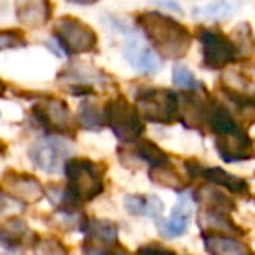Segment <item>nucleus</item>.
<instances>
[{"instance_id": "1", "label": "nucleus", "mask_w": 255, "mask_h": 255, "mask_svg": "<svg viewBox=\"0 0 255 255\" xmlns=\"http://www.w3.org/2000/svg\"><path fill=\"white\" fill-rule=\"evenodd\" d=\"M136 23L161 56L177 60L185 56L191 49V32L163 12H140Z\"/></svg>"}, {"instance_id": "2", "label": "nucleus", "mask_w": 255, "mask_h": 255, "mask_svg": "<svg viewBox=\"0 0 255 255\" xmlns=\"http://www.w3.org/2000/svg\"><path fill=\"white\" fill-rule=\"evenodd\" d=\"M68 189L79 201H91L103 192V170L84 157H70L65 163Z\"/></svg>"}, {"instance_id": "3", "label": "nucleus", "mask_w": 255, "mask_h": 255, "mask_svg": "<svg viewBox=\"0 0 255 255\" xmlns=\"http://www.w3.org/2000/svg\"><path fill=\"white\" fill-rule=\"evenodd\" d=\"M103 114H105V124L121 142H135L145 129L138 109H135L121 96L107 102Z\"/></svg>"}, {"instance_id": "4", "label": "nucleus", "mask_w": 255, "mask_h": 255, "mask_svg": "<svg viewBox=\"0 0 255 255\" xmlns=\"http://www.w3.org/2000/svg\"><path fill=\"white\" fill-rule=\"evenodd\" d=\"M136 109L150 123L171 124L180 116V98L170 89H143L136 95Z\"/></svg>"}, {"instance_id": "5", "label": "nucleus", "mask_w": 255, "mask_h": 255, "mask_svg": "<svg viewBox=\"0 0 255 255\" xmlns=\"http://www.w3.org/2000/svg\"><path fill=\"white\" fill-rule=\"evenodd\" d=\"M54 39L60 47L68 54L91 53L96 49L98 37L96 32L77 18H60L54 23Z\"/></svg>"}, {"instance_id": "6", "label": "nucleus", "mask_w": 255, "mask_h": 255, "mask_svg": "<svg viewBox=\"0 0 255 255\" xmlns=\"http://www.w3.org/2000/svg\"><path fill=\"white\" fill-rule=\"evenodd\" d=\"M203 46V63L212 70H222L238 60V47L224 33L212 28H201L198 33Z\"/></svg>"}, {"instance_id": "7", "label": "nucleus", "mask_w": 255, "mask_h": 255, "mask_svg": "<svg viewBox=\"0 0 255 255\" xmlns=\"http://www.w3.org/2000/svg\"><path fill=\"white\" fill-rule=\"evenodd\" d=\"M39 124L54 133H70L72 131V117L68 105L60 98H44L37 102L32 109Z\"/></svg>"}, {"instance_id": "8", "label": "nucleus", "mask_w": 255, "mask_h": 255, "mask_svg": "<svg viewBox=\"0 0 255 255\" xmlns=\"http://www.w3.org/2000/svg\"><path fill=\"white\" fill-rule=\"evenodd\" d=\"M68 147L58 138H40L28 149V157L39 170L46 173H58L65 168Z\"/></svg>"}, {"instance_id": "9", "label": "nucleus", "mask_w": 255, "mask_h": 255, "mask_svg": "<svg viewBox=\"0 0 255 255\" xmlns=\"http://www.w3.org/2000/svg\"><path fill=\"white\" fill-rule=\"evenodd\" d=\"M2 192L4 196H11L12 199H18L25 205H33L42 199L46 191L32 175L5 171L2 177Z\"/></svg>"}, {"instance_id": "10", "label": "nucleus", "mask_w": 255, "mask_h": 255, "mask_svg": "<svg viewBox=\"0 0 255 255\" xmlns=\"http://www.w3.org/2000/svg\"><path fill=\"white\" fill-rule=\"evenodd\" d=\"M217 150L220 157L227 163H236V161H247L255 157V145L252 138L243 131L229 133V135L217 136Z\"/></svg>"}, {"instance_id": "11", "label": "nucleus", "mask_w": 255, "mask_h": 255, "mask_svg": "<svg viewBox=\"0 0 255 255\" xmlns=\"http://www.w3.org/2000/svg\"><path fill=\"white\" fill-rule=\"evenodd\" d=\"M124 56L136 70L143 74H156L161 68V60L152 47L145 46L142 40L131 39L124 47Z\"/></svg>"}, {"instance_id": "12", "label": "nucleus", "mask_w": 255, "mask_h": 255, "mask_svg": "<svg viewBox=\"0 0 255 255\" xmlns=\"http://www.w3.org/2000/svg\"><path fill=\"white\" fill-rule=\"evenodd\" d=\"M192 215V201L189 194H180L178 201L175 205L173 212H171L170 219L161 220L159 222V233L166 238H177L187 231L189 220Z\"/></svg>"}, {"instance_id": "13", "label": "nucleus", "mask_w": 255, "mask_h": 255, "mask_svg": "<svg viewBox=\"0 0 255 255\" xmlns=\"http://www.w3.org/2000/svg\"><path fill=\"white\" fill-rule=\"evenodd\" d=\"M208 109L210 100L205 102L199 96L185 95L180 100V121L185 124V128L192 129L208 126Z\"/></svg>"}, {"instance_id": "14", "label": "nucleus", "mask_w": 255, "mask_h": 255, "mask_svg": "<svg viewBox=\"0 0 255 255\" xmlns=\"http://www.w3.org/2000/svg\"><path fill=\"white\" fill-rule=\"evenodd\" d=\"M205 248L210 255H250L252 250L245 241L226 234H205Z\"/></svg>"}, {"instance_id": "15", "label": "nucleus", "mask_w": 255, "mask_h": 255, "mask_svg": "<svg viewBox=\"0 0 255 255\" xmlns=\"http://www.w3.org/2000/svg\"><path fill=\"white\" fill-rule=\"evenodd\" d=\"M16 16L23 26L28 28H39L46 25L51 18V4L46 0H35V2H21L16 5Z\"/></svg>"}, {"instance_id": "16", "label": "nucleus", "mask_w": 255, "mask_h": 255, "mask_svg": "<svg viewBox=\"0 0 255 255\" xmlns=\"http://www.w3.org/2000/svg\"><path fill=\"white\" fill-rule=\"evenodd\" d=\"M198 222L205 234H243L238 226H234L233 220L224 212H212V210H203L198 215Z\"/></svg>"}, {"instance_id": "17", "label": "nucleus", "mask_w": 255, "mask_h": 255, "mask_svg": "<svg viewBox=\"0 0 255 255\" xmlns=\"http://www.w3.org/2000/svg\"><path fill=\"white\" fill-rule=\"evenodd\" d=\"M124 208L131 213V215H145L157 220V222H161L164 205L157 196L129 194L124 198Z\"/></svg>"}, {"instance_id": "18", "label": "nucleus", "mask_w": 255, "mask_h": 255, "mask_svg": "<svg viewBox=\"0 0 255 255\" xmlns=\"http://www.w3.org/2000/svg\"><path fill=\"white\" fill-rule=\"evenodd\" d=\"M222 88L224 93L231 100L254 98L255 96V82L250 77L238 70H226L222 74Z\"/></svg>"}, {"instance_id": "19", "label": "nucleus", "mask_w": 255, "mask_h": 255, "mask_svg": "<svg viewBox=\"0 0 255 255\" xmlns=\"http://www.w3.org/2000/svg\"><path fill=\"white\" fill-rule=\"evenodd\" d=\"M208 128L215 133L217 136L220 135H229V133L240 131L241 128L234 116L217 100H210V109H208Z\"/></svg>"}, {"instance_id": "20", "label": "nucleus", "mask_w": 255, "mask_h": 255, "mask_svg": "<svg viewBox=\"0 0 255 255\" xmlns=\"http://www.w3.org/2000/svg\"><path fill=\"white\" fill-rule=\"evenodd\" d=\"M84 233L88 236V241L96 245H119L117 243V226L116 222H110L105 219H88L84 226Z\"/></svg>"}, {"instance_id": "21", "label": "nucleus", "mask_w": 255, "mask_h": 255, "mask_svg": "<svg viewBox=\"0 0 255 255\" xmlns=\"http://www.w3.org/2000/svg\"><path fill=\"white\" fill-rule=\"evenodd\" d=\"M203 177H205L210 184L227 189V191H231L233 194H247L248 192V184L243 180V178L227 173V171H224L222 168H217V166L205 168Z\"/></svg>"}, {"instance_id": "22", "label": "nucleus", "mask_w": 255, "mask_h": 255, "mask_svg": "<svg viewBox=\"0 0 255 255\" xmlns=\"http://www.w3.org/2000/svg\"><path fill=\"white\" fill-rule=\"evenodd\" d=\"M196 199L199 203L205 205V210H212V212H224L229 213L234 210V201L231 198H227L226 194H222L220 191L213 187H201L196 194Z\"/></svg>"}, {"instance_id": "23", "label": "nucleus", "mask_w": 255, "mask_h": 255, "mask_svg": "<svg viewBox=\"0 0 255 255\" xmlns=\"http://www.w3.org/2000/svg\"><path fill=\"white\" fill-rule=\"evenodd\" d=\"M30 234V229L23 220L19 219H9L2 224V245L5 248H16L18 245L25 243L26 236Z\"/></svg>"}, {"instance_id": "24", "label": "nucleus", "mask_w": 255, "mask_h": 255, "mask_svg": "<svg viewBox=\"0 0 255 255\" xmlns=\"http://www.w3.org/2000/svg\"><path fill=\"white\" fill-rule=\"evenodd\" d=\"M149 177H150V180H152V182L163 185V187L173 189V191H182V189H184V185H185L182 175L178 173L173 166H170L168 163L163 164V166L150 168Z\"/></svg>"}, {"instance_id": "25", "label": "nucleus", "mask_w": 255, "mask_h": 255, "mask_svg": "<svg viewBox=\"0 0 255 255\" xmlns=\"http://www.w3.org/2000/svg\"><path fill=\"white\" fill-rule=\"evenodd\" d=\"M77 119L79 124L89 131H100L105 126V114L91 102H84L79 105Z\"/></svg>"}, {"instance_id": "26", "label": "nucleus", "mask_w": 255, "mask_h": 255, "mask_svg": "<svg viewBox=\"0 0 255 255\" xmlns=\"http://www.w3.org/2000/svg\"><path fill=\"white\" fill-rule=\"evenodd\" d=\"M135 154L138 159H143L145 163L150 164V168L163 166L168 163V156L164 150H161L156 143H152L150 140H140L135 147Z\"/></svg>"}, {"instance_id": "27", "label": "nucleus", "mask_w": 255, "mask_h": 255, "mask_svg": "<svg viewBox=\"0 0 255 255\" xmlns=\"http://www.w3.org/2000/svg\"><path fill=\"white\" fill-rule=\"evenodd\" d=\"M233 5L227 2H220V4L205 5V7L194 9V18H205V19H226L233 12Z\"/></svg>"}, {"instance_id": "28", "label": "nucleus", "mask_w": 255, "mask_h": 255, "mask_svg": "<svg viewBox=\"0 0 255 255\" xmlns=\"http://www.w3.org/2000/svg\"><path fill=\"white\" fill-rule=\"evenodd\" d=\"M173 84L177 88H182L184 91H198L199 88V82L196 81V77L192 75V72L189 70L185 65H180L177 63L173 67Z\"/></svg>"}, {"instance_id": "29", "label": "nucleus", "mask_w": 255, "mask_h": 255, "mask_svg": "<svg viewBox=\"0 0 255 255\" xmlns=\"http://www.w3.org/2000/svg\"><path fill=\"white\" fill-rule=\"evenodd\" d=\"M35 255H68V248L56 238H39L33 245Z\"/></svg>"}, {"instance_id": "30", "label": "nucleus", "mask_w": 255, "mask_h": 255, "mask_svg": "<svg viewBox=\"0 0 255 255\" xmlns=\"http://www.w3.org/2000/svg\"><path fill=\"white\" fill-rule=\"evenodd\" d=\"M238 107V116L243 121V124H254L255 123V98H243L234 100Z\"/></svg>"}, {"instance_id": "31", "label": "nucleus", "mask_w": 255, "mask_h": 255, "mask_svg": "<svg viewBox=\"0 0 255 255\" xmlns=\"http://www.w3.org/2000/svg\"><path fill=\"white\" fill-rule=\"evenodd\" d=\"M25 46V39H23L21 32L16 30H2L0 33V49H9V47H21Z\"/></svg>"}, {"instance_id": "32", "label": "nucleus", "mask_w": 255, "mask_h": 255, "mask_svg": "<svg viewBox=\"0 0 255 255\" xmlns=\"http://www.w3.org/2000/svg\"><path fill=\"white\" fill-rule=\"evenodd\" d=\"M138 255H177L173 250H168L159 245H143L138 248Z\"/></svg>"}, {"instance_id": "33", "label": "nucleus", "mask_w": 255, "mask_h": 255, "mask_svg": "<svg viewBox=\"0 0 255 255\" xmlns=\"http://www.w3.org/2000/svg\"><path fill=\"white\" fill-rule=\"evenodd\" d=\"M82 255H112V252L105 250L103 247H100V245L96 243H91V241L86 240L84 243H82Z\"/></svg>"}, {"instance_id": "34", "label": "nucleus", "mask_w": 255, "mask_h": 255, "mask_svg": "<svg viewBox=\"0 0 255 255\" xmlns=\"http://www.w3.org/2000/svg\"><path fill=\"white\" fill-rule=\"evenodd\" d=\"M112 255H131L126 248H123L121 245H116V250L112 252Z\"/></svg>"}, {"instance_id": "35", "label": "nucleus", "mask_w": 255, "mask_h": 255, "mask_svg": "<svg viewBox=\"0 0 255 255\" xmlns=\"http://www.w3.org/2000/svg\"><path fill=\"white\" fill-rule=\"evenodd\" d=\"M161 7H166V9H173V11H178L180 12L182 11V7L180 5H177V4H166V2H161Z\"/></svg>"}, {"instance_id": "36", "label": "nucleus", "mask_w": 255, "mask_h": 255, "mask_svg": "<svg viewBox=\"0 0 255 255\" xmlns=\"http://www.w3.org/2000/svg\"><path fill=\"white\" fill-rule=\"evenodd\" d=\"M4 255H18V254H16V252H5Z\"/></svg>"}]
</instances>
